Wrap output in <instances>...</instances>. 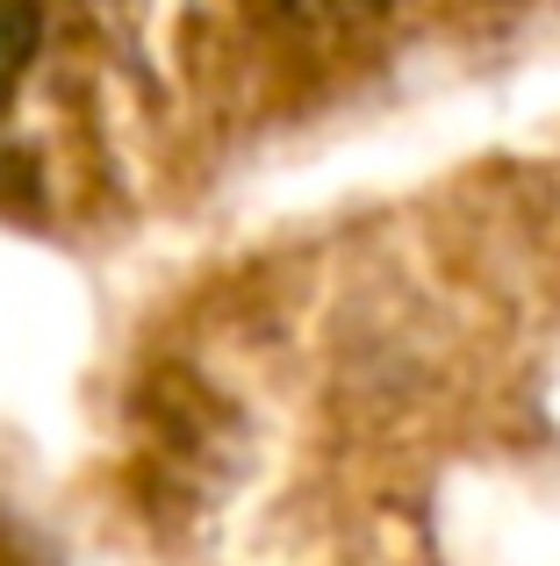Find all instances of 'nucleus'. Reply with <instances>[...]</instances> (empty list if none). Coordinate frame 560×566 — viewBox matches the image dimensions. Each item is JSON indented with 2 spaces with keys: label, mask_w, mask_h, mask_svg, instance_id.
<instances>
[{
  "label": "nucleus",
  "mask_w": 560,
  "mask_h": 566,
  "mask_svg": "<svg viewBox=\"0 0 560 566\" xmlns=\"http://www.w3.org/2000/svg\"><path fill=\"white\" fill-rule=\"evenodd\" d=\"M37 51V0H0V86Z\"/></svg>",
  "instance_id": "obj_1"
},
{
  "label": "nucleus",
  "mask_w": 560,
  "mask_h": 566,
  "mask_svg": "<svg viewBox=\"0 0 560 566\" xmlns=\"http://www.w3.org/2000/svg\"><path fill=\"white\" fill-rule=\"evenodd\" d=\"M294 8L309 22H366V14H381V0H294Z\"/></svg>",
  "instance_id": "obj_2"
}]
</instances>
